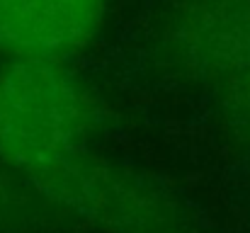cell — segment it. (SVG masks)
Here are the masks:
<instances>
[{"label": "cell", "instance_id": "6da1fadb", "mask_svg": "<svg viewBox=\"0 0 250 233\" xmlns=\"http://www.w3.org/2000/svg\"><path fill=\"white\" fill-rule=\"evenodd\" d=\"M87 105L78 85L49 59H17L0 68V153L42 168L81 146Z\"/></svg>", "mask_w": 250, "mask_h": 233}, {"label": "cell", "instance_id": "7a4b0ae2", "mask_svg": "<svg viewBox=\"0 0 250 233\" xmlns=\"http://www.w3.org/2000/svg\"><path fill=\"white\" fill-rule=\"evenodd\" d=\"M107 0H0V49L15 59H59L100 29Z\"/></svg>", "mask_w": 250, "mask_h": 233}]
</instances>
